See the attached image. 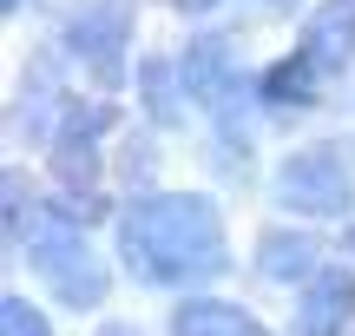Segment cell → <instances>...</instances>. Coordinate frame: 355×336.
I'll use <instances>...</instances> for the list:
<instances>
[{
	"label": "cell",
	"instance_id": "9a60e30c",
	"mask_svg": "<svg viewBox=\"0 0 355 336\" xmlns=\"http://www.w3.org/2000/svg\"><path fill=\"white\" fill-rule=\"evenodd\" d=\"M92 336H139V324H99Z\"/></svg>",
	"mask_w": 355,
	"mask_h": 336
},
{
	"label": "cell",
	"instance_id": "7a4b0ae2",
	"mask_svg": "<svg viewBox=\"0 0 355 336\" xmlns=\"http://www.w3.org/2000/svg\"><path fill=\"white\" fill-rule=\"evenodd\" d=\"M270 192H277V205L296 211V218H343L355 205V171H349V158L336 152V145H303V152H290L277 165Z\"/></svg>",
	"mask_w": 355,
	"mask_h": 336
},
{
	"label": "cell",
	"instance_id": "ba28073f",
	"mask_svg": "<svg viewBox=\"0 0 355 336\" xmlns=\"http://www.w3.org/2000/svg\"><path fill=\"white\" fill-rule=\"evenodd\" d=\"M303 53L322 73H349L355 66V0H316V7H309Z\"/></svg>",
	"mask_w": 355,
	"mask_h": 336
},
{
	"label": "cell",
	"instance_id": "8fae6325",
	"mask_svg": "<svg viewBox=\"0 0 355 336\" xmlns=\"http://www.w3.org/2000/svg\"><path fill=\"white\" fill-rule=\"evenodd\" d=\"M171 336H270L263 324H257L243 303H230V297H184L171 310Z\"/></svg>",
	"mask_w": 355,
	"mask_h": 336
},
{
	"label": "cell",
	"instance_id": "4fadbf2b",
	"mask_svg": "<svg viewBox=\"0 0 355 336\" xmlns=\"http://www.w3.org/2000/svg\"><path fill=\"white\" fill-rule=\"evenodd\" d=\"M0 192H7V244H20V237H26V224L40 218V211H33V185H26V171H20V165H7Z\"/></svg>",
	"mask_w": 355,
	"mask_h": 336
},
{
	"label": "cell",
	"instance_id": "8992f818",
	"mask_svg": "<svg viewBox=\"0 0 355 336\" xmlns=\"http://www.w3.org/2000/svg\"><path fill=\"white\" fill-rule=\"evenodd\" d=\"M355 324V271L329 264L303 284V303H296V330L290 336H343Z\"/></svg>",
	"mask_w": 355,
	"mask_h": 336
},
{
	"label": "cell",
	"instance_id": "e0dca14e",
	"mask_svg": "<svg viewBox=\"0 0 355 336\" xmlns=\"http://www.w3.org/2000/svg\"><path fill=\"white\" fill-rule=\"evenodd\" d=\"M263 7H270V13H290V7H296V0H263Z\"/></svg>",
	"mask_w": 355,
	"mask_h": 336
},
{
	"label": "cell",
	"instance_id": "6da1fadb",
	"mask_svg": "<svg viewBox=\"0 0 355 336\" xmlns=\"http://www.w3.org/2000/svg\"><path fill=\"white\" fill-rule=\"evenodd\" d=\"M119 258L139 284H158V290L211 284L230 271L224 211L204 192H145L119 218Z\"/></svg>",
	"mask_w": 355,
	"mask_h": 336
},
{
	"label": "cell",
	"instance_id": "30bf717a",
	"mask_svg": "<svg viewBox=\"0 0 355 336\" xmlns=\"http://www.w3.org/2000/svg\"><path fill=\"white\" fill-rule=\"evenodd\" d=\"M322 79H329V73H322V66L309 60L303 47H296V53H283V60H270L263 73L250 79V86H257V99H263V106H283V112H296V106H316V99H322V92H316Z\"/></svg>",
	"mask_w": 355,
	"mask_h": 336
},
{
	"label": "cell",
	"instance_id": "5bb4252c",
	"mask_svg": "<svg viewBox=\"0 0 355 336\" xmlns=\"http://www.w3.org/2000/svg\"><path fill=\"white\" fill-rule=\"evenodd\" d=\"M0 336H53V324H46V310H40L33 297L7 290V297H0Z\"/></svg>",
	"mask_w": 355,
	"mask_h": 336
},
{
	"label": "cell",
	"instance_id": "277c9868",
	"mask_svg": "<svg viewBox=\"0 0 355 336\" xmlns=\"http://www.w3.org/2000/svg\"><path fill=\"white\" fill-rule=\"evenodd\" d=\"M112 126V106L105 99H73L66 126L46 145V171L60 192H99V132Z\"/></svg>",
	"mask_w": 355,
	"mask_h": 336
},
{
	"label": "cell",
	"instance_id": "7c38bea8",
	"mask_svg": "<svg viewBox=\"0 0 355 336\" xmlns=\"http://www.w3.org/2000/svg\"><path fill=\"white\" fill-rule=\"evenodd\" d=\"M257 277H270V284H309L316 277V237L309 231H263L257 237Z\"/></svg>",
	"mask_w": 355,
	"mask_h": 336
},
{
	"label": "cell",
	"instance_id": "d6986e66",
	"mask_svg": "<svg viewBox=\"0 0 355 336\" xmlns=\"http://www.w3.org/2000/svg\"><path fill=\"white\" fill-rule=\"evenodd\" d=\"M349 251H355V224H349Z\"/></svg>",
	"mask_w": 355,
	"mask_h": 336
},
{
	"label": "cell",
	"instance_id": "5b68a950",
	"mask_svg": "<svg viewBox=\"0 0 355 336\" xmlns=\"http://www.w3.org/2000/svg\"><path fill=\"white\" fill-rule=\"evenodd\" d=\"M66 112H73V99H66L60 60H53V53H33L26 73H20V92H13V132L53 145V132L66 126Z\"/></svg>",
	"mask_w": 355,
	"mask_h": 336
},
{
	"label": "cell",
	"instance_id": "52a82bcc",
	"mask_svg": "<svg viewBox=\"0 0 355 336\" xmlns=\"http://www.w3.org/2000/svg\"><path fill=\"white\" fill-rule=\"evenodd\" d=\"M178 66H184V86H191V99L204 106V119H211L237 86H250V79L237 73V53H230L224 33H198V40H191V53H184Z\"/></svg>",
	"mask_w": 355,
	"mask_h": 336
},
{
	"label": "cell",
	"instance_id": "ac0fdd59",
	"mask_svg": "<svg viewBox=\"0 0 355 336\" xmlns=\"http://www.w3.org/2000/svg\"><path fill=\"white\" fill-rule=\"evenodd\" d=\"M0 7H7V13H20V7H26V0H0Z\"/></svg>",
	"mask_w": 355,
	"mask_h": 336
},
{
	"label": "cell",
	"instance_id": "3957f363",
	"mask_svg": "<svg viewBox=\"0 0 355 336\" xmlns=\"http://www.w3.org/2000/svg\"><path fill=\"white\" fill-rule=\"evenodd\" d=\"M66 53L99 79V92L125 86V40H132V0H79L60 26Z\"/></svg>",
	"mask_w": 355,
	"mask_h": 336
},
{
	"label": "cell",
	"instance_id": "9c48e42d",
	"mask_svg": "<svg viewBox=\"0 0 355 336\" xmlns=\"http://www.w3.org/2000/svg\"><path fill=\"white\" fill-rule=\"evenodd\" d=\"M139 106H145V119L152 126H184L191 119V86H184V66L178 60H165V53H152V60H139Z\"/></svg>",
	"mask_w": 355,
	"mask_h": 336
},
{
	"label": "cell",
	"instance_id": "2e32d148",
	"mask_svg": "<svg viewBox=\"0 0 355 336\" xmlns=\"http://www.w3.org/2000/svg\"><path fill=\"white\" fill-rule=\"evenodd\" d=\"M171 7H178V13H211L217 0H171Z\"/></svg>",
	"mask_w": 355,
	"mask_h": 336
}]
</instances>
